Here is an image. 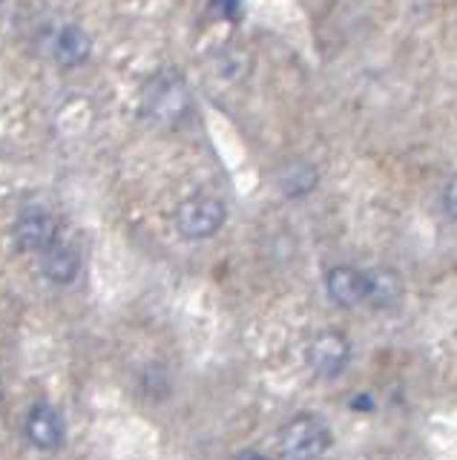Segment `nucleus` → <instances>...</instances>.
Here are the masks:
<instances>
[{
  "instance_id": "obj_10",
  "label": "nucleus",
  "mask_w": 457,
  "mask_h": 460,
  "mask_svg": "<svg viewBox=\"0 0 457 460\" xmlns=\"http://www.w3.org/2000/svg\"><path fill=\"white\" fill-rule=\"evenodd\" d=\"M40 268H44L47 279L58 282V285H69L78 277V268H81V259L78 253L69 248V244H58L52 242L49 248L44 251V259H40Z\"/></svg>"
},
{
  "instance_id": "obj_13",
  "label": "nucleus",
  "mask_w": 457,
  "mask_h": 460,
  "mask_svg": "<svg viewBox=\"0 0 457 460\" xmlns=\"http://www.w3.org/2000/svg\"><path fill=\"white\" fill-rule=\"evenodd\" d=\"M443 201H446V213L454 216V181H449L446 193H443Z\"/></svg>"
},
{
  "instance_id": "obj_2",
  "label": "nucleus",
  "mask_w": 457,
  "mask_h": 460,
  "mask_svg": "<svg viewBox=\"0 0 457 460\" xmlns=\"http://www.w3.org/2000/svg\"><path fill=\"white\" fill-rule=\"evenodd\" d=\"M331 446V431L313 414H296L279 429V449L288 460H320Z\"/></svg>"
},
{
  "instance_id": "obj_9",
  "label": "nucleus",
  "mask_w": 457,
  "mask_h": 460,
  "mask_svg": "<svg viewBox=\"0 0 457 460\" xmlns=\"http://www.w3.org/2000/svg\"><path fill=\"white\" fill-rule=\"evenodd\" d=\"M403 296V279L391 268H374L365 273V302L374 308H391Z\"/></svg>"
},
{
  "instance_id": "obj_3",
  "label": "nucleus",
  "mask_w": 457,
  "mask_h": 460,
  "mask_svg": "<svg viewBox=\"0 0 457 460\" xmlns=\"http://www.w3.org/2000/svg\"><path fill=\"white\" fill-rule=\"evenodd\" d=\"M224 205L213 196H193L176 210V227L184 239H210L224 225Z\"/></svg>"
},
{
  "instance_id": "obj_14",
  "label": "nucleus",
  "mask_w": 457,
  "mask_h": 460,
  "mask_svg": "<svg viewBox=\"0 0 457 460\" xmlns=\"http://www.w3.org/2000/svg\"><path fill=\"white\" fill-rule=\"evenodd\" d=\"M233 460H268L262 452H256V449H245V452H239Z\"/></svg>"
},
{
  "instance_id": "obj_5",
  "label": "nucleus",
  "mask_w": 457,
  "mask_h": 460,
  "mask_svg": "<svg viewBox=\"0 0 457 460\" xmlns=\"http://www.w3.org/2000/svg\"><path fill=\"white\" fill-rule=\"evenodd\" d=\"M26 438L40 452H52L64 443V420L49 402H38L26 417Z\"/></svg>"
},
{
  "instance_id": "obj_11",
  "label": "nucleus",
  "mask_w": 457,
  "mask_h": 460,
  "mask_svg": "<svg viewBox=\"0 0 457 460\" xmlns=\"http://www.w3.org/2000/svg\"><path fill=\"white\" fill-rule=\"evenodd\" d=\"M317 181H320V172L311 162H291L279 172V190L288 199L311 193L313 187H317Z\"/></svg>"
},
{
  "instance_id": "obj_8",
  "label": "nucleus",
  "mask_w": 457,
  "mask_h": 460,
  "mask_svg": "<svg viewBox=\"0 0 457 460\" xmlns=\"http://www.w3.org/2000/svg\"><path fill=\"white\" fill-rule=\"evenodd\" d=\"M90 52H92V40L81 26H64L58 32V38H55V43H52L55 64L64 66V69L81 66L90 58Z\"/></svg>"
},
{
  "instance_id": "obj_6",
  "label": "nucleus",
  "mask_w": 457,
  "mask_h": 460,
  "mask_svg": "<svg viewBox=\"0 0 457 460\" xmlns=\"http://www.w3.org/2000/svg\"><path fill=\"white\" fill-rule=\"evenodd\" d=\"M55 219L47 210H26L15 222V242L21 251H47L55 242Z\"/></svg>"
},
{
  "instance_id": "obj_4",
  "label": "nucleus",
  "mask_w": 457,
  "mask_h": 460,
  "mask_svg": "<svg viewBox=\"0 0 457 460\" xmlns=\"http://www.w3.org/2000/svg\"><path fill=\"white\" fill-rule=\"evenodd\" d=\"M348 357L351 345L339 331H322L308 345V363L320 377H337V374H342L348 366Z\"/></svg>"
},
{
  "instance_id": "obj_15",
  "label": "nucleus",
  "mask_w": 457,
  "mask_h": 460,
  "mask_svg": "<svg viewBox=\"0 0 457 460\" xmlns=\"http://www.w3.org/2000/svg\"><path fill=\"white\" fill-rule=\"evenodd\" d=\"M360 400H354V409H374V400H371L368 394H356Z\"/></svg>"
},
{
  "instance_id": "obj_12",
  "label": "nucleus",
  "mask_w": 457,
  "mask_h": 460,
  "mask_svg": "<svg viewBox=\"0 0 457 460\" xmlns=\"http://www.w3.org/2000/svg\"><path fill=\"white\" fill-rule=\"evenodd\" d=\"M239 4L242 0H210V9L222 14V18H233V14L239 12Z\"/></svg>"
},
{
  "instance_id": "obj_7",
  "label": "nucleus",
  "mask_w": 457,
  "mask_h": 460,
  "mask_svg": "<svg viewBox=\"0 0 457 460\" xmlns=\"http://www.w3.org/2000/svg\"><path fill=\"white\" fill-rule=\"evenodd\" d=\"M325 288H328V296H331L342 308H351V305H356V302H365V273L356 270V268H348V265L331 268L325 277Z\"/></svg>"
},
{
  "instance_id": "obj_1",
  "label": "nucleus",
  "mask_w": 457,
  "mask_h": 460,
  "mask_svg": "<svg viewBox=\"0 0 457 460\" xmlns=\"http://www.w3.org/2000/svg\"><path fill=\"white\" fill-rule=\"evenodd\" d=\"M141 112L150 121L173 127L190 112V86L179 69H159L141 90Z\"/></svg>"
}]
</instances>
